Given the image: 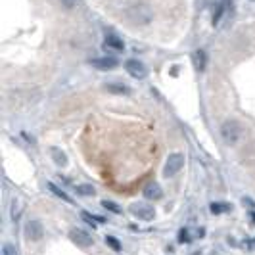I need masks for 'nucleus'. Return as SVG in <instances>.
Segmentation results:
<instances>
[{"label":"nucleus","instance_id":"f257e3e1","mask_svg":"<svg viewBox=\"0 0 255 255\" xmlns=\"http://www.w3.org/2000/svg\"><path fill=\"white\" fill-rule=\"evenodd\" d=\"M152 8L144 2H134L127 8V17L134 25H146L152 21Z\"/></svg>","mask_w":255,"mask_h":255},{"label":"nucleus","instance_id":"f03ea898","mask_svg":"<svg viewBox=\"0 0 255 255\" xmlns=\"http://www.w3.org/2000/svg\"><path fill=\"white\" fill-rule=\"evenodd\" d=\"M242 134H244V128L234 119H228L221 125V136H223L227 146H236L242 140Z\"/></svg>","mask_w":255,"mask_h":255},{"label":"nucleus","instance_id":"7ed1b4c3","mask_svg":"<svg viewBox=\"0 0 255 255\" xmlns=\"http://www.w3.org/2000/svg\"><path fill=\"white\" fill-rule=\"evenodd\" d=\"M185 167V156L183 154H171L165 161V167H163V175L165 177H175L177 173H181V169Z\"/></svg>","mask_w":255,"mask_h":255},{"label":"nucleus","instance_id":"20e7f679","mask_svg":"<svg viewBox=\"0 0 255 255\" xmlns=\"http://www.w3.org/2000/svg\"><path fill=\"white\" fill-rule=\"evenodd\" d=\"M130 213L134 217H138L140 221H152L156 217V209L148 203H132L130 205Z\"/></svg>","mask_w":255,"mask_h":255},{"label":"nucleus","instance_id":"39448f33","mask_svg":"<svg viewBox=\"0 0 255 255\" xmlns=\"http://www.w3.org/2000/svg\"><path fill=\"white\" fill-rule=\"evenodd\" d=\"M25 236H27V240H31V242L43 240V236H44L43 223H41V221H37V219L27 221V225H25Z\"/></svg>","mask_w":255,"mask_h":255},{"label":"nucleus","instance_id":"423d86ee","mask_svg":"<svg viewBox=\"0 0 255 255\" xmlns=\"http://www.w3.org/2000/svg\"><path fill=\"white\" fill-rule=\"evenodd\" d=\"M69 238H71V242L77 244L79 248H90V246L94 244L92 236H90L88 232H85V230H81V228H73L69 232Z\"/></svg>","mask_w":255,"mask_h":255},{"label":"nucleus","instance_id":"0eeeda50","mask_svg":"<svg viewBox=\"0 0 255 255\" xmlns=\"http://www.w3.org/2000/svg\"><path fill=\"white\" fill-rule=\"evenodd\" d=\"M125 69L130 77H134V79H144L146 75H148V69H146V65L138 62V60H128L127 64H125Z\"/></svg>","mask_w":255,"mask_h":255},{"label":"nucleus","instance_id":"6e6552de","mask_svg":"<svg viewBox=\"0 0 255 255\" xmlns=\"http://www.w3.org/2000/svg\"><path fill=\"white\" fill-rule=\"evenodd\" d=\"M142 194H144V198H146V199L156 201V199H161V196H163V190H161V186L157 185V183H148V185L144 186Z\"/></svg>","mask_w":255,"mask_h":255},{"label":"nucleus","instance_id":"1a4fd4ad","mask_svg":"<svg viewBox=\"0 0 255 255\" xmlns=\"http://www.w3.org/2000/svg\"><path fill=\"white\" fill-rule=\"evenodd\" d=\"M90 64H92L96 69H102V71L117 67V60H115V58H98V60H92Z\"/></svg>","mask_w":255,"mask_h":255},{"label":"nucleus","instance_id":"9d476101","mask_svg":"<svg viewBox=\"0 0 255 255\" xmlns=\"http://www.w3.org/2000/svg\"><path fill=\"white\" fill-rule=\"evenodd\" d=\"M106 46L114 48V50H117V52H121V50L125 48L123 41H121L117 35H114V33H108V37H106Z\"/></svg>","mask_w":255,"mask_h":255},{"label":"nucleus","instance_id":"9b49d317","mask_svg":"<svg viewBox=\"0 0 255 255\" xmlns=\"http://www.w3.org/2000/svg\"><path fill=\"white\" fill-rule=\"evenodd\" d=\"M50 154H52V159H54V163H56L58 167H65L67 165V156L60 148H52Z\"/></svg>","mask_w":255,"mask_h":255},{"label":"nucleus","instance_id":"f8f14e48","mask_svg":"<svg viewBox=\"0 0 255 255\" xmlns=\"http://www.w3.org/2000/svg\"><path fill=\"white\" fill-rule=\"evenodd\" d=\"M211 213L213 215H221V213H228L232 209V205L228 203V201H213L211 203Z\"/></svg>","mask_w":255,"mask_h":255},{"label":"nucleus","instance_id":"ddd939ff","mask_svg":"<svg viewBox=\"0 0 255 255\" xmlns=\"http://www.w3.org/2000/svg\"><path fill=\"white\" fill-rule=\"evenodd\" d=\"M75 190H77V194H81V196H94V194H96L94 186H90V185H81V186H77Z\"/></svg>","mask_w":255,"mask_h":255},{"label":"nucleus","instance_id":"4468645a","mask_svg":"<svg viewBox=\"0 0 255 255\" xmlns=\"http://www.w3.org/2000/svg\"><path fill=\"white\" fill-rule=\"evenodd\" d=\"M48 188H50V192H52V194H56L58 198H62L64 199V201H73V199L69 198V196H67V194H65V192H62V190H60V188H58L56 185H48Z\"/></svg>","mask_w":255,"mask_h":255},{"label":"nucleus","instance_id":"2eb2a0df","mask_svg":"<svg viewBox=\"0 0 255 255\" xmlns=\"http://www.w3.org/2000/svg\"><path fill=\"white\" fill-rule=\"evenodd\" d=\"M106 88H108L110 92H115V94H127L128 92V88L125 85H114V83H112V85H108Z\"/></svg>","mask_w":255,"mask_h":255},{"label":"nucleus","instance_id":"dca6fc26","mask_svg":"<svg viewBox=\"0 0 255 255\" xmlns=\"http://www.w3.org/2000/svg\"><path fill=\"white\" fill-rule=\"evenodd\" d=\"M194 240V236H190V230L188 228H183L181 232H179V242L181 244H188V242Z\"/></svg>","mask_w":255,"mask_h":255},{"label":"nucleus","instance_id":"f3484780","mask_svg":"<svg viewBox=\"0 0 255 255\" xmlns=\"http://www.w3.org/2000/svg\"><path fill=\"white\" fill-rule=\"evenodd\" d=\"M194 60H196V67H198L199 71L203 69V65H205V54H203L201 50H198V52L194 54Z\"/></svg>","mask_w":255,"mask_h":255},{"label":"nucleus","instance_id":"a211bd4d","mask_svg":"<svg viewBox=\"0 0 255 255\" xmlns=\"http://www.w3.org/2000/svg\"><path fill=\"white\" fill-rule=\"evenodd\" d=\"M2 255H17L15 246H12V244H4V248H2Z\"/></svg>","mask_w":255,"mask_h":255},{"label":"nucleus","instance_id":"6ab92c4d","mask_svg":"<svg viewBox=\"0 0 255 255\" xmlns=\"http://www.w3.org/2000/svg\"><path fill=\"white\" fill-rule=\"evenodd\" d=\"M106 242H108V244L114 248V252H119V250H121V244L115 240L114 236H106Z\"/></svg>","mask_w":255,"mask_h":255},{"label":"nucleus","instance_id":"aec40b11","mask_svg":"<svg viewBox=\"0 0 255 255\" xmlns=\"http://www.w3.org/2000/svg\"><path fill=\"white\" fill-rule=\"evenodd\" d=\"M83 219H85L86 223H90V225H92V221H98V223H104V219H102V217H92L90 213H86V211H83Z\"/></svg>","mask_w":255,"mask_h":255},{"label":"nucleus","instance_id":"412c9836","mask_svg":"<svg viewBox=\"0 0 255 255\" xmlns=\"http://www.w3.org/2000/svg\"><path fill=\"white\" fill-rule=\"evenodd\" d=\"M102 205H104L106 209H110V211H114V213H119V211H121V209H119V207L115 205L114 201H108V199H106V201H102Z\"/></svg>","mask_w":255,"mask_h":255},{"label":"nucleus","instance_id":"4be33fe9","mask_svg":"<svg viewBox=\"0 0 255 255\" xmlns=\"http://www.w3.org/2000/svg\"><path fill=\"white\" fill-rule=\"evenodd\" d=\"M62 4H64L65 8H73V6L77 4V0H62Z\"/></svg>","mask_w":255,"mask_h":255},{"label":"nucleus","instance_id":"5701e85b","mask_svg":"<svg viewBox=\"0 0 255 255\" xmlns=\"http://www.w3.org/2000/svg\"><path fill=\"white\" fill-rule=\"evenodd\" d=\"M244 246H246V248H252V250H255V242H246Z\"/></svg>","mask_w":255,"mask_h":255}]
</instances>
